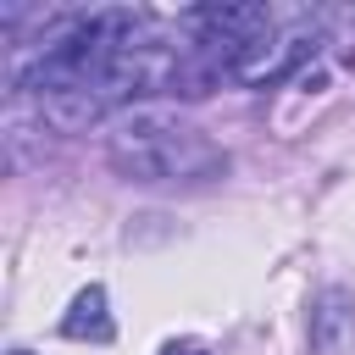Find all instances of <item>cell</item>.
Listing matches in <instances>:
<instances>
[{"label":"cell","instance_id":"1","mask_svg":"<svg viewBox=\"0 0 355 355\" xmlns=\"http://www.w3.org/2000/svg\"><path fill=\"white\" fill-rule=\"evenodd\" d=\"M105 161L128 183H211L227 172V155L172 105H128L111 116Z\"/></svg>","mask_w":355,"mask_h":355},{"label":"cell","instance_id":"2","mask_svg":"<svg viewBox=\"0 0 355 355\" xmlns=\"http://www.w3.org/2000/svg\"><path fill=\"white\" fill-rule=\"evenodd\" d=\"M355 344V300L344 288H322L311 300V355H349Z\"/></svg>","mask_w":355,"mask_h":355},{"label":"cell","instance_id":"3","mask_svg":"<svg viewBox=\"0 0 355 355\" xmlns=\"http://www.w3.org/2000/svg\"><path fill=\"white\" fill-rule=\"evenodd\" d=\"M61 333H67V338H94V344H105V338L116 333V327H111V311H105V288H100V283L78 288L72 311L61 316Z\"/></svg>","mask_w":355,"mask_h":355},{"label":"cell","instance_id":"4","mask_svg":"<svg viewBox=\"0 0 355 355\" xmlns=\"http://www.w3.org/2000/svg\"><path fill=\"white\" fill-rule=\"evenodd\" d=\"M161 355H205V344H189V338H183V344H166Z\"/></svg>","mask_w":355,"mask_h":355},{"label":"cell","instance_id":"5","mask_svg":"<svg viewBox=\"0 0 355 355\" xmlns=\"http://www.w3.org/2000/svg\"><path fill=\"white\" fill-rule=\"evenodd\" d=\"M11 355H28V349H11Z\"/></svg>","mask_w":355,"mask_h":355}]
</instances>
